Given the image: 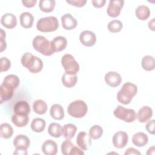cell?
Masks as SVG:
<instances>
[{
    "label": "cell",
    "mask_w": 155,
    "mask_h": 155,
    "mask_svg": "<svg viewBox=\"0 0 155 155\" xmlns=\"http://www.w3.org/2000/svg\"><path fill=\"white\" fill-rule=\"evenodd\" d=\"M137 87L134 84L131 82H126L122 86L120 90L117 93V101L124 104H130L133 97L137 94Z\"/></svg>",
    "instance_id": "obj_2"
},
{
    "label": "cell",
    "mask_w": 155,
    "mask_h": 155,
    "mask_svg": "<svg viewBox=\"0 0 155 155\" xmlns=\"http://www.w3.org/2000/svg\"><path fill=\"white\" fill-rule=\"evenodd\" d=\"M123 27L122 22L119 20H112L108 24L107 28L111 33L119 32Z\"/></svg>",
    "instance_id": "obj_35"
},
{
    "label": "cell",
    "mask_w": 155,
    "mask_h": 155,
    "mask_svg": "<svg viewBox=\"0 0 155 155\" xmlns=\"http://www.w3.org/2000/svg\"><path fill=\"white\" fill-rule=\"evenodd\" d=\"M148 142V136L143 132H137L134 134L132 136L133 143L138 147H142L145 146Z\"/></svg>",
    "instance_id": "obj_21"
},
{
    "label": "cell",
    "mask_w": 155,
    "mask_h": 155,
    "mask_svg": "<svg viewBox=\"0 0 155 155\" xmlns=\"http://www.w3.org/2000/svg\"><path fill=\"white\" fill-rule=\"evenodd\" d=\"M78 82V76L76 74H71L64 73L62 76V83L67 88H72Z\"/></svg>",
    "instance_id": "obj_25"
},
{
    "label": "cell",
    "mask_w": 155,
    "mask_h": 155,
    "mask_svg": "<svg viewBox=\"0 0 155 155\" xmlns=\"http://www.w3.org/2000/svg\"><path fill=\"white\" fill-rule=\"evenodd\" d=\"M124 4V0H110L107 9V15L112 18L117 17Z\"/></svg>",
    "instance_id": "obj_8"
},
{
    "label": "cell",
    "mask_w": 155,
    "mask_h": 155,
    "mask_svg": "<svg viewBox=\"0 0 155 155\" xmlns=\"http://www.w3.org/2000/svg\"><path fill=\"white\" fill-rule=\"evenodd\" d=\"M84 154V151L82 149H80L79 147L76 146H73L71 150L70 151V155H83Z\"/></svg>",
    "instance_id": "obj_42"
},
{
    "label": "cell",
    "mask_w": 155,
    "mask_h": 155,
    "mask_svg": "<svg viewBox=\"0 0 155 155\" xmlns=\"http://www.w3.org/2000/svg\"><path fill=\"white\" fill-rule=\"evenodd\" d=\"M141 65L143 70L151 71L154 69L155 60L154 57L150 55L144 56L141 61Z\"/></svg>",
    "instance_id": "obj_28"
},
{
    "label": "cell",
    "mask_w": 155,
    "mask_h": 155,
    "mask_svg": "<svg viewBox=\"0 0 155 155\" xmlns=\"http://www.w3.org/2000/svg\"><path fill=\"white\" fill-rule=\"evenodd\" d=\"M33 109L36 113L38 114H44L47 110V105L44 101L42 99H37L33 103Z\"/></svg>",
    "instance_id": "obj_31"
},
{
    "label": "cell",
    "mask_w": 155,
    "mask_h": 155,
    "mask_svg": "<svg viewBox=\"0 0 155 155\" xmlns=\"http://www.w3.org/2000/svg\"><path fill=\"white\" fill-rule=\"evenodd\" d=\"M41 149L45 155H55L58 153L57 143L51 139L45 140L42 143Z\"/></svg>",
    "instance_id": "obj_18"
},
{
    "label": "cell",
    "mask_w": 155,
    "mask_h": 155,
    "mask_svg": "<svg viewBox=\"0 0 155 155\" xmlns=\"http://www.w3.org/2000/svg\"><path fill=\"white\" fill-rule=\"evenodd\" d=\"M56 1L54 0H40L39 7L42 12L45 13L51 12L55 7Z\"/></svg>",
    "instance_id": "obj_30"
},
{
    "label": "cell",
    "mask_w": 155,
    "mask_h": 155,
    "mask_svg": "<svg viewBox=\"0 0 155 155\" xmlns=\"http://www.w3.org/2000/svg\"><path fill=\"white\" fill-rule=\"evenodd\" d=\"M74 145L70 139L65 140L61 144V151L64 155H70V151Z\"/></svg>",
    "instance_id": "obj_37"
},
{
    "label": "cell",
    "mask_w": 155,
    "mask_h": 155,
    "mask_svg": "<svg viewBox=\"0 0 155 155\" xmlns=\"http://www.w3.org/2000/svg\"><path fill=\"white\" fill-rule=\"evenodd\" d=\"M36 2H37L36 0H22V3L23 4V5L27 8L34 7L36 4Z\"/></svg>",
    "instance_id": "obj_44"
},
{
    "label": "cell",
    "mask_w": 155,
    "mask_h": 155,
    "mask_svg": "<svg viewBox=\"0 0 155 155\" xmlns=\"http://www.w3.org/2000/svg\"><path fill=\"white\" fill-rule=\"evenodd\" d=\"M13 111L15 114L28 115L30 112V105L25 101H18L14 105Z\"/></svg>",
    "instance_id": "obj_19"
},
{
    "label": "cell",
    "mask_w": 155,
    "mask_h": 155,
    "mask_svg": "<svg viewBox=\"0 0 155 155\" xmlns=\"http://www.w3.org/2000/svg\"><path fill=\"white\" fill-rule=\"evenodd\" d=\"M104 79L107 84L111 87H118L122 81L120 74L116 71L107 72L105 75Z\"/></svg>",
    "instance_id": "obj_12"
},
{
    "label": "cell",
    "mask_w": 155,
    "mask_h": 155,
    "mask_svg": "<svg viewBox=\"0 0 155 155\" xmlns=\"http://www.w3.org/2000/svg\"><path fill=\"white\" fill-rule=\"evenodd\" d=\"M154 123H155V120L152 119V120L148 121V122L147 123V124L145 125V128H146L147 131L151 134H154V133H155Z\"/></svg>",
    "instance_id": "obj_41"
},
{
    "label": "cell",
    "mask_w": 155,
    "mask_h": 155,
    "mask_svg": "<svg viewBox=\"0 0 155 155\" xmlns=\"http://www.w3.org/2000/svg\"><path fill=\"white\" fill-rule=\"evenodd\" d=\"M113 114L116 117L128 123L133 122L137 117V114L133 109L126 108L120 105L116 107Z\"/></svg>",
    "instance_id": "obj_6"
},
{
    "label": "cell",
    "mask_w": 155,
    "mask_h": 155,
    "mask_svg": "<svg viewBox=\"0 0 155 155\" xmlns=\"http://www.w3.org/2000/svg\"><path fill=\"white\" fill-rule=\"evenodd\" d=\"M62 126L58 123H51L48 127V133L53 137H59L62 135Z\"/></svg>",
    "instance_id": "obj_32"
},
{
    "label": "cell",
    "mask_w": 155,
    "mask_h": 155,
    "mask_svg": "<svg viewBox=\"0 0 155 155\" xmlns=\"http://www.w3.org/2000/svg\"><path fill=\"white\" fill-rule=\"evenodd\" d=\"M10 67V61L6 57H2L1 58V71H6L9 70Z\"/></svg>",
    "instance_id": "obj_38"
},
{
    "label": "cell",
    "mask_w": 155,
    "mask_h": 155,
    "mask_svg": "<svg viewBox=\"0 0 155 155\" xmlns=\"http://www.w3.org/2000/svg\"><path fill=\"white\" fill-rule=\"evenodd\" d=\"M59 27L56 17L50 16L40 18L36 24L37 29L41 32H51L56 31Z\"/></svg>",
    "instance_id": "obj_4"
},
{
    "label": "cell",
    "mask_w": 155,
    "mask_h": 155,
    "mask_svg": "<svg viewBox=\"0 0 155 155\" xmlns=\"http://www.w3.org/2000/svg\"><path fill=\"white\" fill-rule=\"evenodd\" d=\"M30 144L29 138L24 134L17 135L13 140V145L16 150H27Z\"/></svg>",
    "instance_id": "obj_14"
},
{
    "label": "cell",
    "mask_w": 155,
    "mask_h": 155,
    "mask_svg": "<svg viewBox=\"0 0 155 155\" xmlns=\"http://www.w3.org/2000/svg\"><path fill=\"white\" fill-rule=\"evenodd\" d=\"M79 40L82 45L86 47H92L96 43V36L94 32L90 30H84L81 33Z\"/></svg>",
    "instance_id": "obj_10"
},
{
    "label": "cell",
    "mask_w": 155,
    "mask_h": 155,
    "mask_svg": "<svg viewBox=\"0 0 155 155\" xmlns=\"http://www.w3.org/2000/svg\"><path fill=\"white\" fill-rule=\"evenodd\" d=\"M66 2L71 5L77 7H82L84 6L87 2L86 0H66Z\"/></svg>",
    "instance_id": "obj_40"
},
{
    "label": "cell",
    "mask_w": 155,
    "mask_h": 155,
    "mask_svg": "<svg viewBox=\"0 0 155 155\" xmlns=\"http://www.w3.org/2000/svg\"><path fill=\"white\" fill-rule=\"evenodd\" d=\"M150 8L145 5H139L135 10V15L136 17L141 21L147 19L150 15Z\"/></svg>",
    "instance_id": "obj_24"
},
{
    "label": "cell",
    "mask_w": 155,
    "mask_h": 155,
    "mask_svg": "<svg viewBox=\"0 0 155 155\" xmlns=\"http://www.w3.org/2000/svg\"><path fill=\"white\" fill-rule=\"evenodd\" d=\"M125 155H131V154H134V155H140L141 153L140 151H139L137 150L130 147L127 149V150L125 151V152L124 153Z\"/></svg>",
    "instance_id": "obj_43"
},
{
    "label": "cell",
    "mask_w": 155,
    "mask_h": 155,
    "mask_svg": "<svg viewBox=\"0 0 155 155\" xmlns=\"http://www.w3.org/2000/svg\"><path fill=\"white\" fill-rule=\"evenodd\" d=\"M154 18H153L151 21L148 22V27L151 30H154Z\"/></svg>",
    "instance_id": "obj_46"
},
{
    "label": "cell",
    "mask_w": 155,
    "mask_h": 155,
    "mask_svg": "<svg viewBox=\"0 0 155 155\" xmlns=\"http://www.w3.org/2000/svg\"><path fill=\"white\" fill-rule=\"evenodd\" d=\"M50 116L55 120H61L64 117V111L63 107L58 104L51 105L50 110Z\"/></svg>",
    "instance_id": "obj_23"
},
{
    "label": "cell",
    "mask_w": 155,
    "mask_h": 155,
    "mask_svg": "<svg viewBox=\"0 0 155 155\" xmlns=\"http://www.w3.org/2000/svg\"><path fill=\"white\" fill-rule=\"evenodd\" d=\"M87 104L82 100H76L71 102L67 107L68 113L75 118L83 117L87 113Z\"/></svg>",
    "instance_id": "obj_5"
},
{
    "label": "cell",
    "mask_w": 155,
    "mask_h": 155,
    "mask_svg": "<svg viewBox=\"0 0 155 155\" xmlns=\"http://www.w3.org/2000/svg\"><path fill=\"white\" fill-rule=\"evenodd\" d=\"M29 120L28 115L14 114L12 116V123L18 127H24L26 126Z\"/></svg>",
    "instance_id": "obj_26"
},
{
    "label": "cell",
    "mask_w": 155,
    "mask_h": 155,
    "mask_svg": "<svg viewBox=\"0 0 155 155\" xmlns=\"http://www.w3.org/2000/svg\"><path fill=\"white\" fill-rule=\"evenodd\" d=\"M76 143L83 150H87L91 145L90 136L85 131H81L76 137Z\"/></svg>",
    "instance_id": "obj_13"
},
{
    "label": "cell",
    "mask_w": 155,
    "mask_h": 155,
    "mask_svg": "<svg viewBox=\"0 0 155 155\" xmlns=\"http://www.w3.org/2000/svg\"><path fill=\"white\" fill-rule=\"evenodd\" d=\"M4 82H6L7 84H9L10 85H12L15 89L18 87L20 83V80L18 76L15 74H8L6 76L3 81Z\"/></svg>",
    "instance_id": "obj_36"
},
{
    "label": "cell",
    "mask_w": 155,
    "mask_h": 155,
    "mask_svg": "<svg viewBox=\"0 0 155 155\" xmlns=\"http://www.w3.org/2000/svg\"><path fill=\"white\" fill-rule=\"evenodd\" d=\"M22 65L32 73L41 71L43 68L42 61L30 52L25 53L21 57Z\"/></svg>",
    "instance_id": "obj_1"
},
{
    "label": "cell",
    "mask_w": 155,
    "mask_h": 155,
    "mask_svg": "<svg viewBox=\"0 0 155 155\" xmlns=\"http://www.w3.org/2000/svg\"><path fill=\"white\" fill-rule=\"evenodd\" d=\"M61 20L62 27L67 30H71L75 28L78 24L76 18L70 13H66L62 15Z\"/></svg>",
    "instance_id": "obj_15"
},
{
    "label": "cell",
    "mask_w": 155,
    "mask_h": 155,
    "mask_svg": "<svg viewBox=\"0 0 155 155\" xmlns=\"http://www.w3.org/2000/svg\"><path fill=\"white\" fill-rule=\"evenodd\" d=\"M31 130L36 133H41L42 132L46 126V122L44 119L39 117L35 118L33 119L31 123Z\"/></svg>",
    "instance_id": "obj_29"
},
{
    "label": "cell",
    "mask_w": 155,
    "mask_h": 155,
    "mask_svg": "<svg viewBox=\"0 0 155 155\" xmlns=\"http://www.w3.org/2000/svg\"><path fill=\"white\" fill-rule=\"evenodd\" d=\"M1 24L7 28L12 29L17 25V19L15 15L11 13L4 14L1 18Z\"/></svg>",
    "instance_id": "obj_16"
},
{
    "label": "cell",
    "mask_w": 155,
    "mask_h": 155,
    "mask_svg": "<svg viewBox=\"0 0 155 155\" xmlns=\"http://www.w3.org/2000/svg\"><path fill=\"white\" fill-rule=\"evenodd\" d=\"M128 141V134L124 131H118L115 133L112 138V142L114 147L122 148L126 146Z\"/></svg>",
    "instance_id": "obj_9"
},
{
    "label": "cell",
    "mask_w": 155,
    "mask_h": 155,
    "mask_svg": "<svg viewBox=\"0 0 155 155\" xmlns=\"http://www.w3.org/2000/svg\"><path fill=\"white\" fill-rule=\"evenodd\" d=\"M106 2L105 0H93L91 1V3L94 7L96 8H101L104 6Z\"/></svg>",
    "instance_id": "obj_45"
},
{
    "label": "cell",
    "mask_w": 155,
    "mask_h": 155,
    "mask_svg": "<svg viewBox=\"0 0 155 155\" xmlns=\"http://www.w3.org/2000/svg\"><path fill=\"white\" fill-rule=\"evenodd\" d=\"M103 134V128L99 125H94L92 126L89 130V136L91 139H98Z\"/></svg>",
    "instance_id": "obj_34"
},
{
    "label": "cell",
    "mask_w": 155,
    "mask_h": 155,
    "mask_svg": "<svg viewBox=\"0 0 155 155\" xmlns=\"http://www.w3.org/2000/svg\"><path fill=\"white\" fill-rule=\"evenodd\" d=\"M54 52H59L64 50L67 45V39L64 36H58L55 37L51 41Z\"/></svg>",
    "instance_id": "obj_20"
},
{
    "label": "cell",
    "mask_w": 155,
    "mask_h": 155,
    "mask_svg": "<svg viewBox=\"0 0 155 155\" xmlns=\"http://www.w3.org/2000/svg\"><path fill=\"white\" fill-rule=\"evenodd\" d=\"M77 131V127L74 124H67L63 126L62 130V135L66 139H71L75 135Z\"/></svg>",
    "instance_id": "obj_27"
},
{
    "label": "cell",
    "mask_w": 155,
    "mask_h": 155,
    "mask_svg": "<svg viewBox=\"0 0 155 155\" xmlns=\"http://www.w3.org/2000/svg\"><path fill=\"white\" fill-rule=\"evenodd\" d=\"M1 136L3 139H9L13 134L12 127L8 123H2L0 125Z\"/></svg>",
    "instance_id": "obj_33"
},
{
    "label": "cell",
    "mask_w": 155,
    "mask_h": 155,
    "mask_svg": "<svg viewBox=\"0 0 155 155\" xmlns=\"http://www.w3.org/2000/svg\"><path fill=\"white\" fill-rule=\"evenodd\" d=\"M15 88L9 84L2 82L0 86V98L1 103L7 101L12 99Z\"/></svg>",
    "instance_id": "obj_11"
},
{
    "label": "cell",
    "mask_w": 155,
    "mask_h": 155,
    "mask_svg": "<svg viewBox=\"0 0 155 155\" xmlns=\"http://www.w3.org/2000/svg\"><path fill=\"white\" fill-rule=\"evenodd\" d=\"M14 154H22V155H25L27 154V150H16V151L14 152Z\"/></svg>",
    "instance_id": "obj_47"
},
{
    "label": "cell",
    "mask_w": 155,
    "mask_h": 155,
    "mask_svg": "<svg viewBox=\"0 0 155 155\" xmlns=\"http://www.w3.org/2000/svg\"><path fill=\"white\" fill-rule=\"evenodd\" d=\"M34 21L33 15L28 12H23L20 15V24L25 28H31Z\"/></svg>",
    "instance_id": "obj_22"
},
{
    "label": "cell",
    "mask_w": 155,
    "mask_h": 155,
    "mask_svg": "<svg viewBox=\"0 0 155 155\" xmlns=\"http://www.w3.org/2000/svg\"><path fill=\"white\" fill-rule=\"evenodd\" d=\"M153 116V110L149 106H143L140 108L137 114V117L139 122H148Z\"/></svg>",
    "instance_id": "obj_17"
},
{
    "label": "cell",
    "mask_w": 155,
    "mask_h": 155,
    "mask_svg": "<svg viewBox=\"0 0 155 155\" xmlns=\"http://www.w3.org/2000/svg\"><path fill=\"white\" fill-rule=\"evenodd\" d=\"M5 31L2 28H0V44H1V52L3 51L7 48V44L5 40Z\"/></svg>",
    "instance_id": "obj_39"
},
{
    "label": "cell",
    "mask_w": 155,
    "mask_h": 155,
    "mask_svg": "<svg viewBox=\"0 0 155 155\" xmlns=\"http://www.w3.org/2000/svg\"><path fill=\"white\" fill-rule=\"evenodd\" d=\"M61 64L67 73L76 74L79 70V64L70 54H65L62 57Z\"/></svg>",
    "instance_id": "obj_7"
},
{
    "label": "cell",
    "mask_w": 155,
    "mask_h": 155,
    "mask_svg": "<svg viewBox=\"0 0 155 155\" xmlns=\"http://www.w3.org/2000/svg\"><path fill=\"white\" fill-rule=\"evenodd\" d=\"M32 45L37 51L44 56H51L54 53L51 41L43 36H36L33 39Z\"/></svg>",
    "instance_id": "obj_3"
}]
</instances>
